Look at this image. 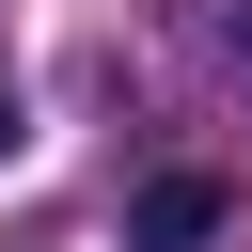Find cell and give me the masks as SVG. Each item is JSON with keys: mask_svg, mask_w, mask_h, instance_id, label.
Wrapping results in <instances>:
<instances>
[{"mask_svg": "<svg viewBox=\"0 0 252 252\" xmlns=\"http://www.w3.org/2000/svg\"><path fill=\"white\" fill-rule=\"evenodd\" d=\"M236 47H252V0H236Z\"/></svg>", "mask_w": 252, "mask_h": 252, "instance_id": "3", "label": "cell"}, {"mask_svg": "<svg viewBox=\"0 0 252 252\" xmlns=\"http://www.w3.org/2000/svg\"><path fill=\"white\" fill-rule=\"evenodd\" d=\"M189 236H220V173H158L142 189V252H189Z\"/></svg>", "mask_w": 252, "mask_h": 252, "instance_id": "1", "label": "cell"}, {"mask_svg": "<svg viewBox=\"0 0 252 252\" xmlns=\"http://www.w3.org/2000/svg\"><path fill=\"white\" fill-rule=\"evenodd\" d=\"M0 158H16V79H0Z\"/></svg>", "mask_w": 252, "mask_h": 252, "instance_id": "2", "label": "cell"}]
</instances>
